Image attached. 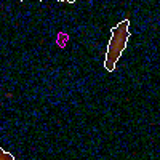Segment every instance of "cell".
Instances as JSON below:
<instances>
[{"mask_svg":"<svg viewBox=\"0 0 160 160\" xmlns=\"http://www.w3.org/2000/svg\"><path fill=\"white\" fill-rule=\"evenodd\" d=\"M130 19L120 21L117 26L112 28V35L108 45V53H106V59H104V69L108 72L115 71V64L122 56L123 50L127 48L128 38H130Z\"/></svg>","mask_w":160,"mask_h":160,"instance_id":"6da1fadb","label":"cell"},{"mask_svg":"<svg viewBox=\"0 0 160 160\" xmlns=\"http://www.w3.org/2000/svg\"><path fill=\"white\" fill-rule=\"evenodd\" d=\"M0 160H15V155L10 154V152H7L5 149L0 148Z\"/></svg>","mask_w":160,"mask_h":160,"instance_id":"7a4b0ae2","label":"cell"}]
</instances>
